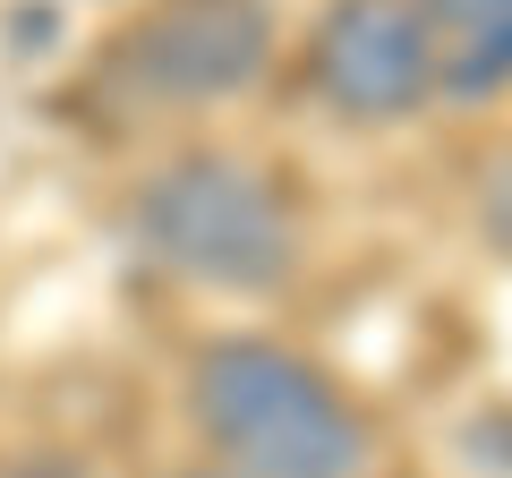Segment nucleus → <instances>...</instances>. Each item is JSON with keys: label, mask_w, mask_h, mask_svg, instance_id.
Here are the masks:
<instances>
[{"label": "nucleus", "mask_w": 512, "mask_h": 478, "mask_svg": "<svg viewBox=\"0 0 512 478\" xmlns=\"http://www.w3.org/2000/svg\"><path fill=\"white\" fill-rule=\"evenodd\" d=\"M128 222L146 239V257L197 291H282L299 265V222L282 205V188L239 154L163 163L128 197Z\"/></svg>", "instance_id": "f03ea898"}, {"label": "nucleus", "mask_w": 512, "mask_h": 478, "mask_svg": "<svg viewBox=\"0 0 512 478\" xmlns=\"http://www.w3.org/2000/svg\"><path fill=\"white\" fill-rule=\"evenodd\" d=\"M308 77L342 120H410L419 103H436V43H427L419 0H342L325 9L308 43Z\"/></svg>", "instance_id": "7ed1b4c3"}, {"label": "nucleus", "mask_w": 512, "mask_h": 478, "mask_svg": "<svg viewBox=\"0 0 512 478\" xmlns=\"http://www.w3.org/2000/svg\"><path fill=\"white\" fill-rule=\"evenodd\" d=\"M188 478H231V470H188Z\"/></svg>", "instance_id": "0eeeda50"}, {"label": "nucleus", "mask_w": 512, "mask_h": 478, "mask_svg": "<svg viewBox=\"0 0 512 478\" xmlns=\"http://www.w3.org/2000/svg\"><path fill=\"white\" fill-rule=\"evenodd\" d=\"M274 52V26L256 0H163L137 35L120 43V69L128 86L146 94V103H231V94L256 86Z\"/></svg>", "instance_id": "20e7f679"}, {"label": "nucleus", "mask_w": 512, "mask_h": 478, "mask_svg": "<svg viewBox=\"0 0 512 478\" xmlns=\"http://www.w3.org/2000/svg\"><path fill=\"white\" fill-rule=\"evenodd\" d=\"M188 410L239 478H367L376 461L367 410L308 350L265 333H231L205 350L188 376Z\"/></svg>", "instance_id": "f257e3e1"}, {"label": "nucleus", "mask_w": 512, "mask_h": 478, "mask_svg": "<svg viewBox=\"0 0 512 478\" xmlns=\"http://www.w3.org/2000/svg\"><path fill=\"white\" fill-rule=\"evenodd\" d=\"M478 222H487V239L512 257V154L487 171V188H478Z\"/></svg>", "instance_id": "423d86ee"}, {"label": "nucleus", "mask_w": 512, "mask_h": 478, "mask_svg": "<svg viewBox=\"0 0 512 478\" xmlns=\"http://www.w3.org/2000/svg\"><path fill=\"white\" fill-rule=\"evenodd\" d=\"M436 43V94L487 103L512 86V0H419Z\"/></svg>", "instance_id": "39448f33"}]
</instances>
